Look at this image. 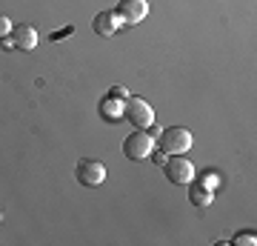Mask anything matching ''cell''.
Here are the masks:
<instances>
[{"instance_id": "obj_5", "label": "cell", "mask_w": 257, "mask_h": 246, "mask_svg": "<svg viewBox=\"0 0 257 246\" xmlns=\"http://www.w3.org/2000/svg\"><path fill=\"white\" fill-rule=\"evenodd\" d=\"M74 175H77V183H83V186H100L106 181V166L94 157H83L74 169Z\"/></svg>"}, {"instance_id": "obj_12", "label": "cell", "mask_w": 257, "mask_h": 246, "mask_svg": "<svg viewBox=\"0 0 257 246\" xmlns=\"http://www.w3.org/2000/svg\"><path fill=\"white\" fill-rule=\"evenodd\" d=\"M12 29H15L12 26V20L6 18V15H0V40H6V37L12 35Z\"/></svg>"}, {"instance_id": "obj_14", "label": "cell", "mask_w": 257, "mask_h": 246, "mask_svg": "<svg viewBox=\"0 0 257 246\" xmlns=\"http://www.w3.org/2000/svg\"><path fill=\"white\" fill-rule=\"evenodd\" d=\"M203 186H206V189H211V192H214V189H217V175H203Z\"/></svg>"}, {"instance_id": "obj_7", "label": "cell", "mask_w": 257, "mask_h": 246, "mask_svg": "<svg viewBox=\"0 0 257 246\" xmlns=\"http://www.w3.org/2000/svg\"><path fill=\"white\" fill-rule=\"evenodd\" d=\"M114 12L120 15L123 26H138L140 20L149 15V3L146 0H120Z\"/></svg>"}, {"instance_id": "obj_11", "label": "cell", "mask_w": 257, "mask_h": 246, "mask_svg": "<svg viewBox=\"0 0 257 246\" xmlns=\"http://www.w3.org/2000/svg\"><path fill=\"white\" fill-rule=\"evenodd\" d=\"M231 243H234V246H246V243L254 246L257 243V235H254V232H240V235L231 237Z\"/></svg>"}, {"instance_id": "obj_13", "label": "cell", "mask_w": 257, "mask_h": 246, "mask_svg": "<svg viewBox=\"0 0 257 246\" xmlns=\"http://www.w3.org/2000/svg\"><path fill=\"white\" fill-rule=\"evenodd\" d=\"M109 98H117V101H126V98H128L126 86H111V89H109Z\"/></svg>"}, {"instance_id": "obj_4", "label": "cell", "mask_w": 257, "mask_h": 246, "mask_svg": "<svg viewBox=\"0 0 257 246\" xmlns=\"http://www.w3.org/2000/svg\"><path fill=\"white\" fill-rule=\"evenodd\" d=\"M163 172H166V178H169V183H177V186L194 181V166H192V160H186L183 155H169L166 157Z\"/></svg>"}, {"instance_id": "obj_10", "label": "cell", "mask_w": 257, "mask_h": 246, "mask_svg": "<svg viewBox=\"0 0 257 246\" xmlns=\"http://www.w3.org/2000/svg\"><path fill=\"white\" fill-rule=\"evenodd\" d=\"M189 201H192L194 206H211V189H206L203 183L189 181Z\"/></svg>"}, {"instance_id": "obj_3", "label": "cell", "mask_w": 257, "mask_h": 246, "mask_svg": "<svg viewBox=\"0 0 257 246\" xmlns=\"http://www.w3.org/2000/svg\"><path fill=\"white\" fill-rule=\"evenodd\" d=\"M123 118L135 129H146L155 123V112H152V106L143 98H126L123 101Z\"/></svg>"}, {"instance_id": "obj_6", "label": "cell", "mask_w": 257, "mask_h": 246, "mask_svg": "<svg viewBox=\"0 0 257 246\" xmlns=\"http://www.w3.org/2000/svg\"><path fill=\"white\" fill-rule=\"evenodd\" d=\"M6 49H23V52H32L37 46V32L35 26H29V23H20V26L12 29V35L3 40Z\"/></svg>"}, {"instance_id": "obj_2", "label": "cell", "mask_w": 257, "mask_h": 246, "mask_svg": "<svg viewBox=\"0 0 257 246\" xmlns=\"http://www.w3.org/2000/svg\"><path fill=\"white\" fill-rule=\"evenodd\" d=\"M152 149H155V137L149 135L146 129H135L132 135L123 140V155L128 160H146L152 155Z\"/></svg>"}, {"instance_id": "obj_16", "label": "cell", "mask_w": 257, "mask_h": 246, "mask_svg": "<svg viewBox=\"0 0 257 246\" xmlns=\"http://www.w3.org/2000/svg\"><path fill=\"white\" fill-rule=\"evenodd\" d=\"M146 129H149V135H152V137H155V140H157V135H160V129H157L155 123H152V126H146Z\"/></svg>"}, {"instance_id": "obj_1", "label": "cell", "mask_w": 257, "mask_h": 246, "mask_svg": "<svg viewBox=\"0 0 257 246\" xmlns=\"http://www.w3.org/2000/svg\"><path fill=\"white\" fill-rule=\"evenodd\" d=\"M157 140H160V149H163L166 155H186V152L192 149V132L183 129V126L163 129V132L157 135Z\"/></svg>"}, {"instance_id": "obj_9", "label": "cell", "mask_w": 257, "mask_h": 246, "mask_svg": "<svg viewBox=\"0 0 257 246\" xmlns=\"http://www.w3.org/2000/svg\"><path fill=\"white\" fill-rule=\"evenodd\" d=\"M100 115L103 120H109V123H117V120H123V101H117V98H103L100 101Z\"/></svg>"}, {"instance_id": "obj_15", "label": "cell", "mask_w": 257, "mask_h": 246, "mask_svg": "<svg viewBox=\"0 0 257 246\" xmlns=\"http://www.w3.org/2000/svg\"><path fill=\"white\" fill-rule=\"evenodd\" d=\"M149 157H152V160H155L157 166H163V163H166V157H169V155H166L163 149H157V152H155V149H152V155H149Z\"/></svg>"}, {"instance_id": "obj_8", "label": "cell", "mask_w": 257, "mask_h": 246, "mask_svg": "<svg viewBox=\"0 0 257 246\" xmlns=\"http://www.w3.org/2000/svg\"><path fill=\"white\" fill-rule=\"evenodd\" d=\"M123 26V20H120V15L114 9H106V12H97L92 20V29L97 32L100 37H114V32Z\"/></svg>"}]
</instances>
